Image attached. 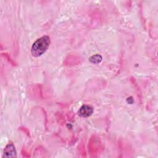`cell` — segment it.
<instances>
[{
    "instance_id": "6da1fadb",
    "label": "cell",
    "mask_w": 158,
    "mask_h": 158,
    "mask_svg": "<svg viewBox=\"0 0 158 158\" xmlns=\"http://www.w3.org/2000/svg\"><path fill=\"white\" fill-rule=\"evenodd\" d=\"M50 44V38L48 36H43L34 42L31 52L34 57H39L48 49Z\"/></svg>"
},
{
    "instance_id": "7a4b0ae2",
    "label": "cell",
    "mask_w": 158,
    "mask_h": 158,
    "mask_svg": "<svg viewBox=\"0 0 158 158\" xmlns=\"http://www.w3.org/2000/svg\"><path fill=\"white\" fill-rule=\"evenodd\" d=\"M93 112V109L91 106L88 105H83L82 106L78 112V114L80 116L82 117H88L92 115Z\"/></svg>"
},
{
    "instance_id": "3957f363",
    "label": "cell",
    "mask_w": 158,
    "mask_h": 158,
    "mask_svg": "<svg viewBox=\"0 0 158 158\" xmlns=\"http://www.w3.org/2000/svg\"><path fill=\"white\" fill-rule=\"evenodd\" d=\"M4 157H16V151L13 144L9 143L6 146L4 149Z\"/></svg>"
},
{
    "instance_id": "277c9868",
    "label": "cell",
    "mask_w": 158,
    "mask_h": 158,
    "mask_svg": "<svg viewBox=\"0 0 158 158\" xmlns=\"http://www.w3.org/2000/svg\"><path fill=\"white\" fill-rule=\"evenodd\" d=\"M89 60L93 64H98L102 60V57L99 54H96L90 57Z\"/></svg>"
}]
</instances>
